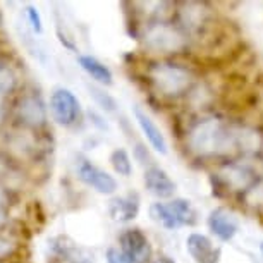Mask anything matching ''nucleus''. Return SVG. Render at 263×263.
Here are the masks:
<instances>
[{
	"instance_id": "nucleus-21",
	"label": "nucleus",
	"mask_w": 263,
	"mask_h": 263,
	"mask_svg": "<svg viewBox=\"0 0 263 263\" xmlns=\"http://www.w3.org/2000/svg\"><path fill=\"white\" fill-rule=\"evenodd\" d=\"M152 263H176L174 260H171L168 256H158V258H155Z\"/></svg>"
},
{
	"instance_id": "nucleus-13",
	"label": "nucleus",
	"mask_w": 263,
	"mask_h": 263,
	"mask_svg": "<svg viewBox=\"0 0 263 263\" xmlns=\"http://www.w3.org/2000/svg\"><path fill=\"white\" fill-rule=\"evenodd\" d=\"M220 176L226 184L232 187L234 191H246L253 187V184L256 182V174L250 167H242V165L226 167V171Z\"/></svg>"
},
{
	"instance_id": "nucleus-11",
	"label": "nucleus",
	"mask_w": 263,
	"mask_h": 263,
	"mask_svg": "<svg viewBox=\"0 0 263 263\" xmlns=\"http://www.w3.org/2000/svg\"><path fill=\"white\" fill-rule=\"evenodd\" d=\"M186 250L196 263H217L218 250L205 234L191 232L186 239Z\"/></svg>"
},
{
	"instance_id": "nucleus-5",
	"label": "nucleus",
	"mask_w": 263,
	"mask_h": 263,
	"mask_svg": "<svg viewBox=\"0 0 263 263\" xmlns=\"http://www.w3.org/2000/svg\"><path fill=\"white\" fill-rule=\"evenodd\" d=\"M76 172L78 177L84 184L93 187V190L102 193V195H112L117 190V181L114 179L110 174L102 171L100 167H97L95 163H91L86 158H78Z\"/></svg>"
},
{
	"instance_id": "nucleus-1",
	"label": "nucleus",
	"mask_w": 263,
	"mask_h": 263,
	"mask_svg": "<svg viewBox=\"0 0 263 263\" xmlns=\"http://www.w3.org/2000/svg\"><path fill=\"white\" fill-rule=\"evenodd\" d=\"M187 145L198 157H227L234 153L251 155L261 150V135L226 119L208 117L193 126Z\"/></svg>"
},
{
	"instance_id": "nucleus-17",
	"label": "nucleus",
	"mask_w": 263,
	"mask_h": 263,
	"mask_svg": "<svg viewBox=\"0 0 263 263\" xmlns=\"http://www.w3.org/2000/svg\"><path fill=\"white\" fill-rule=\"evenodd\" d=\"M90 95L95 98V102L103 108V110H107V112H116L117 110L116 98H114L112 95H108L107 91L100 90V88L90 86Z\"/></svg>"
},
{
	"instance_id": "nucleus-12",
	"label": "nucleus",
	"mask_w": 263,
	"mask_h": 263,
	"mask_svg": "<svg viewBox=\"0 0 263 263\" xmlns=\"http://www.w3.org/2000/svg\"><path fill=\"white\" fill-rule=\"evenodd\" d=\"M140 212V198L136 193L119 196L108 203V213L116 222H131Z\"/></svg>"
},
{
	"instance_id": "nucleus-19",
	"label": "nucleus",
	"mask_w": 263,
	"mask_h": 263,
	"mask_svg": "<svg viewBox=\"0 0 263 263\" xmlns=\"http://www.w3.org/2000/svg\"><path fill=\"white\" fill-rule=\"evenodd\" d=\"M107 263H133V261L122 250L108 248L107 250Z\"/></svg>"
},
{
	"instance_id": "nucleus-14",
	"label": "nucleus",
	"mask_w": 263,
	"mask_h": 263,
	"mask_svg": "<svg viewBox=\"0 0 263 263\" xmlns=\"http://www.w3.org/2000/svg\"><path fill=\"white\" fill-rule=\"evenodd\" d=\"M19 116L29 126H40L45 122V105H43L42 98L36 95H28L23 98L21 105H19Z\"/></svg>"
},
{
	"instance_id": "nucleus-18",
	"label": "nucleus",
	"mask_w": 263,
	"mask_h": 263,
	"mask_svg": "<svg viewBox=\"0 0 263 263\" xmlns=\"http://www.w3.org/2000/svg\"><path fill=\"white\" fill-rule=\"evenodd\" d=\"M14 84H16V78H14L12 69L6 64H0V95H6L11 91Z\"/></svg>"
},
{
	"instance_id": "nucleus-10",
	"label": "nucleus",
	"mask_w": 263,
	"mask_h": 263,
	"mask_svg": "<svg viewBox=\"0 0 263 263\" xmlns=\"http://www.w3.org/2000/svg\"><path fill=\"white\" fill-rule=\"evenodd\" d=\"M135 117H136L138 126L141 129V133L145 135V138L152 145L153 150L158 152L160 155H167V152H168L167 140H165V136H163V133L160 131V127L155 124V121H153L146 112H143L140 107H135Z\"/></svg>"
},
{
	"instance_id": "nucleus-20",
	"label": "nucleus",
	"mask_w": 263,
	"mask_h": 263,
	"mask_svg": "<svg viewBox=\"0 0 263 263\" xmlns=\"http://www.w3.org/2000/svg\"><path fill=\"white\" fill-rule=\"evenodd\" d=\"M26 14H28V19L29 23H31V28L34 29L36 33L42 31V17H40L38 11L34 7H28L26 9Z\"/></svg>"
},
{
	"instance_id": "nucleus-7",
	"label": "nucleus",
	"mask_w": 263,
	"mask_h": 263,
	"mask_svg": "<svg viewBox=\"0 0 263 263\" xmlns=\"http://www.w3.org/2000/svg\"><path fill=\"white\" fill-rule=\"evenodd\" d=\"M119 242H121V250L131 258L133 263H146L150 260V241L140 229H126L119 236Z\"/></svg>"
},
{
	"instance_id": "nucleus-15",
	"label": "nucleus",
	"mask_w": 263,
	"mask_h": 263,
	"mask_svg": "<svg viewBox=\"0 0 263 263\" xmlns=\"http://www.w3.org/2000/svg\"><path fill=\"white\" fill-rule=\"evenodd\" d=\"M78 62H79V66H81L83 71L86 72L90 78L95 79L97 83L105 84V86H108V84H112V83H114L112 71H110V69H108L103 62L98 61L97 57H91V55H79V57H78Z\"/></svg>"
},
{
	"instance_id": "nucleus-22",
	"label": "nucleus",
	"mask_w": 263,
	"mask_h": 263,
	"mask_svg": "<svg viewBox=\"0 0 263 263\" xmlns=\"http://www.w3.org/2000/svg\"><path fill=\"white\" fill-rule=\"evenodd\" d=\"M261 253H263V242H261Z\"/></svg>"
},
{
	"instance_id": "nucleus-2",
	"label": "nucleus",
	"mask_w": 263,
	"mask_h": 263,
	"mask_svg": "<svg viewBox=\"0 0 263 263\" xmlns=\"http://www.w3.org/2000/svg\"><path fill=\"white\" fill-rule=\"evenodd\" d=\"M150 79L160 95L171 98L186 95L195 84V76L190 69L171 62L155 64L150 69Z\"/></svg>"
},
{
	"instance_id": "nucleus-16",
	"label": "nucleus",
	"mask_w": 263,
	"mask_h": 263,
	"mask_svg": "<svg viewBox=\"0 0 263 263\" xmlns=\"http://www.w3.org/2000/svg\"><path fill=\"white\" fill-rule=\"evenodd\" d=\"M110 163H112L114 171H116L119 176L129 177L133 174L131 157H129V153L124 150V148H116V150L110 153Z\"/></svg>"
},
{
	"instance_id": "nucleus-3",
	"label": "nucleus",
	"mask_w": 263,
	"mask_h": 263,
	"mask_svg": "<svg viewBox=\"0 0 263 263\" xmlns=\"http://www.w3.org/2000/svg\"><path fill=\"white\" fill-rule=\"evenodd\" d=\"M150 217L168 231L179 229L182 226H193L196 222V212L187 200L176 198L168 203H153Z\"/></svg>"
},
{
	"instance_id": "nucleus-8",
	"label": "nucleus",
	"mask_w": 263,
	"mask_h": 263,
	"mask_svg": "<svg viewBox=\"0 0 263 263\" xmlns=\"http://www.w3.org/2000/svg\"><path fill=\"white\" fill-rule=\"evenodd\" d=\"M208 227L218 239L231 241L239 231V222L234 213H231L226 208H215L208 215Z\"/></svg>"
},
{
	"instance_id": "nucleus-4",
	"label": "nucleus",
	"mask_w": 263,
	"mask_h": 263,
	"mask_svg": "<svg viewBox=\"0 0 263 263\" xmlns=\"http://www.w3.org/2000/svg\"><path fill=\"white\" fill-rule=\"evenodd\" d=\"M145 47L155 53H177L187 45L186 34L171 23H155L145 31Z\"/></svg>"
},
{
	"instance_id": "nucleus-6",
	"label": "nucleus",
	"mask_w": 263,
	"mask_h": 263,
	"mask_svg": "<svg viewBox=\"0 0 263 263\" xmlns=\"http://www.w3.org/2000/svg\"><path fill=\"white\" fill-rule=\"evenodd\" d=\"M50 112L61 126H72L79 117V102L67 88H57L50 97Z\"/></svg>"
},
{
	"instance_id": "nucleus-9",
	"label": "nucleus",
	"mask_w": 263,
	"mask_h": 263,
	"mask_svg": "<svg viewBox=\"0 0 263 263\" xmlns=\"http://www.w3.org/2000/svg\"><path fill=\"white\" fill-rule=\"evenodd\" d=\"M146 190L157 198H171L176 193V182L171 179V176L158 165H150L143 176Z\"/></svg>"
}]
</instances>
